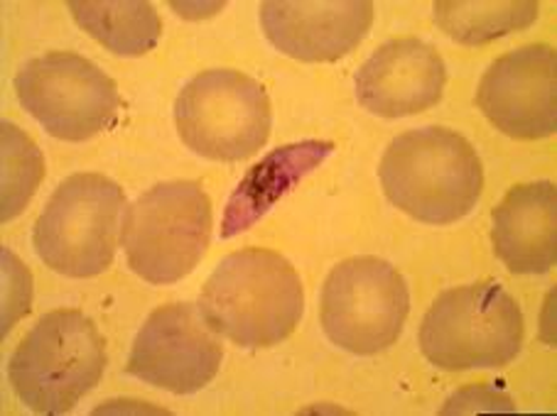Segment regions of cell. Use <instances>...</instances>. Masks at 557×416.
<instances>
[{"label": "cell", "mask_w": 557, "mask_h": 416, "mask_svg": "<svg viewBox=\"0 0 557 416\" xmlns=\"http://www.w3.org/2000/svg\"><path fill=\"white\" fill-rule=\"evenodd\" d=\"M209 328L244 348L283 343L305 314L295 267L273 250L246 248L221 260L199 297Z\"/></svg>", "instance_id": "6da1fadb"}, {"label": "cell", "mask_w": 557, "mask_h": 416, "mask_svg": "<svg viewBox=\"0 0 557 416\" xmlns=\"http://www.w3.org/2000/svg\"><path fill=\"white\" fill-rule=\"evenodd\" d=\"M379 177L393 206L430 226H449L472 214L484 187L476 150L437 125L398 135L383 154Z\"/></svg>", "instance_id": "7a4b0ae2"}, {"label": "cell", "mask_w": 557, "mask_h": 416, "mask_svg": "<svg viewBox=\"0 0 557 416\" xmlns=\"http://www.w3.org/2000/svg\"><path fill=\"white\" fill-rule=\"evenodd\" d=\"M106 343L89 316L57 308L33 326L8 361L17 400L35 414H66L101 382Z\"/></svg>", "instance_id": "3957f363"}, {"label": "cell", "mask_w": 557, "mask_h": 416, "mask_svg": "<svg viewBox=\"0 0 557 416\" xmlns=\"http://www.w3.org/2000/svg\"><path fill=\"white\" fill-rule=\"evenodd\" d=\"M521 345V306L494 282L447 289L420 326V351L440 370L506 367Z\"/></svg>", "instance_id": "277c9868"}, {"label": "cell", "mask_w": 557, "mask_h": 416, "mask_svg": "<svg viewBox=\"0 0 557 416\" xmlns=\"http://www.w3.org/2000/svg\"><path fill=\"white\" fill-rule=\"evenodd\" d=\"M211 236V201L201 184L162 181L131 203L121 245L128 267L150 285H175L195 273Z\"/></svg>", "instance_id": "5b68a950"}, {"label": "cell", "mask_w": 557, "mask_h": 416, "mask_svg": "<svg viewBox=\"0 0 557 416\" xmlns=\"http://www.w3.org/2000/svg\"><path fill=\"white\" fill-rule=\"evenodd\" d=\"M126 197L103 174H72L47 201L33 228L45 267L64 277H96L111 267Z\"/></svg>", "instance_id": "8992f818"}, {"label": "cell", "mask_w": 557, "mask_h": 416, "mask_svg": "<svg viewBox=\"0 0 557 416\" xmlns=\"http://www.w3.org/2000/svg\"><path fill=\"white\" fill-rule=\"evenodd\" d=\"M182 142L214 162H238L271 138V101L261 84L236 70H209L182 86L175 101Z\"/></svg>", "instance_id": "52a82bcc"}, {"label": "cell", "mask_w": 557, "mask_h": 416, "mask_svg": "<svg viewBox=\"0 0 557 416\" xmlns=\"http://www.w3.org/2000/svg\"><path fill=\"white\" fill-rule=\"evenodd\" d=\"M410 312L403 275L386 260H344L322 287L320 318L326 338L354 355H376L398 341Z\"/></svg>", "instance_id": "ba28073f"}, {"label": "cell", "mask_w": 557, "mask_h": 416, "mask_svg": "<svg viewBox=\"0 0 557 416\" xmlns=\"http://www.w3.org/2000/svg\"><path fill=\"white\" fill-rule=\"evenodd\" d=\"M23 109L57 140L84 142L111 128L121 109L116 84L74 52H47L15 76Z\"/></svg>", "instance_id": "9c48e42d"}, {"label": "cell", "mask_w": 557, "mask_h": 416, "mask_svg": "<svg viewBox=\"0 0 557 416\" xmlns=\"http://www.w3.org/2000/svg\"><path fill=\"white\" fill-rule=\"evenodd\" d=\"M224 348L195 304H165L133 341L126 373L172 394H195L214 380Z\"/></svg>", "instance_id": "30bf717a"}, {"label": "cell", "mask_w": 557, "mask_h": 416, "mask_svg": "<svg viewBox=\"0 0 557 416\" xmlns=\"http://www.w3.org/2000/svg\"><path fill=\"white\" fill-rule=\"evenodd\" d=\"M476 105L508 138H550L557 130V56L553 47L528 45L498 56L482 76Z\"/></svg>", "instance_id": "8fae6325"}, {"label": "cell", "mask_w": 557, "mask_h": 416, "mask_svg": "<svg viewBox=\"0 0 557 416\" xmlns=\"http://www.w3.org/2000/svg\"><path fill=\"white\" fill-rule=\"evenodd\" d=\"M261 25L277 52L300 62H337L373 25L369 0H268Z\"/></svg>", "instance_id": "7c38bea8"}, {"label": "cell", "mask_w": 557, "mask_h": 416, "mask_svg": "<svg viewBox=\"0 0 557 416\" xmlns=\"http://www.w3.org/2000/svg\"><path fill=\"white\" fill-rule=\"evenodd\" d=\"M447 70L435 47L418 37L381 45L357 74V99L381 118H406L442 101Z\"/></svg>", "instance_id": "4fadbf2b"}, {"label": "cell", "mask_w": 557, "mask_h": 416, "mask_svg": "<svg viewBox=\"0 0 557 416\" xmlns=\"http://www.w3.org/2000/svg\"><path fill=\"white\" fill-rule=\"evenodd\" d=\"M494 253L516 275H545L557 260V189L521 184L494 209Z\"/></svg>", "instance_id": "5bb4252c"}, {"label": "cell", "mask_w": 557, "mask_h": 416, "mask_svg": "<svg viewBox=\"0 0 557 416\" xmlns=\"http://www.w3.org/2000/svg\"><path fill=\"white\" fill-rule=\"evenodd\" d=\"M334 144L326 140H302L285 144L248 169L226 203L221 238L228 240L261 220L297 181L330 157Z\"/></svg>", "instance_id": "9a60e30c"}, {"label": "cell", "mask_w": 557, "mask_h": 416, "mask_svg": "<svg viewBox=\"0 0 557 416\" xmlns=\"http://www.w3.org/2000/svg\"><path fill=\"white\" fill-rule=\"evenodd\" d=\"M76 25L119 56H140L156 50L162 23L146 0H74Z\"/></svg>", "instance_id": "2e32d148"}, {"label": "cell", "mask_w": 557, "mask_h": 416, "mask_svg": "<svg viewBox=\"0 0 557 416\" xmlns=\"http://www.w3.org/2000/svg\"><path fill=\"white\" fill-rule=\"evenodd\" d=\"M432 11L442 33L474 47L528 30L541 8L533 0H442Z\"/></svg>", "instance_id": "e0dca14e"}, {"label": "cell", "mask_w": 557, "mask_h": 416, "mask_svg": "<svg viewBox=\"0 0 557 416\" xmlns=\"http://www.w3.org/2000/svg\"><path fill=\"white\" fill-rule=\"evenodd\" d=\"M3 140V199H0V220H13L30 203L45 177V160L37 144L17 128L0 123Z\"/></svg>", "instance_id": "ac0fdd59"}]
</instances>
